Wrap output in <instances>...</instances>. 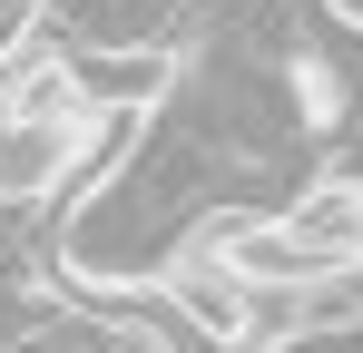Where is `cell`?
Masks as SVG:
<instances>
[{"label":"cell","mask_w":363,"mask_h":353,"mask_svg":"<svg viewBox=\"0 0 363 353\" xmlns=\"http://www.w3.org/2000/svg\"><path fill=\"white\" fill-rule=\"evenodd\" d=\"M69 89H79V108L147 118L177 89V50H157V40H138V50H69Z\"/></svg>","instance_id":"obj_2"},{"label":"cell","mask_w":363,"mask_h":353,"mask_svg":"<svg viewBox=\"0 0 363 353\" xmlns=\"http://www.w3.org/2000/svg\"><path fill=\"white\" fill-rule=\"evenodd\" d=\"M30 30H40V0H0V59L20 50V40H30Z\"/></svg>","instance_id":"obj_4"},{"label":"cell","mask_w":363,"mask_h":353,"mask_svg":"<svg viewBox=\"0 0 363 353\" xmlns=\"http://www.w3.org/2000/svg\"><path fill=\"white\" fill-rule=\"evenodd\" d=\"M275 226L295 235L304 255H324V265H354L363 255V186H344V176H314L295 206L275 216Z\"/></svg>","instance_id":"obj_3"},{"label":"cell","mask_w":363,"mask_h":353,"mask_svg":"<svg viewBox=\"0 0 363 353\" xmlns=\"http://www.w3.org/2000/svg\"><path fill=\"white\" fill-rule=\"evenodd\" d=\"M177 216H157L128 176H108V186H89L79 206H69V226H60V265L79 275V285H157L167 275V255H177Z\"/></svg>","instance_id":"obj_1"}]
</instances>
